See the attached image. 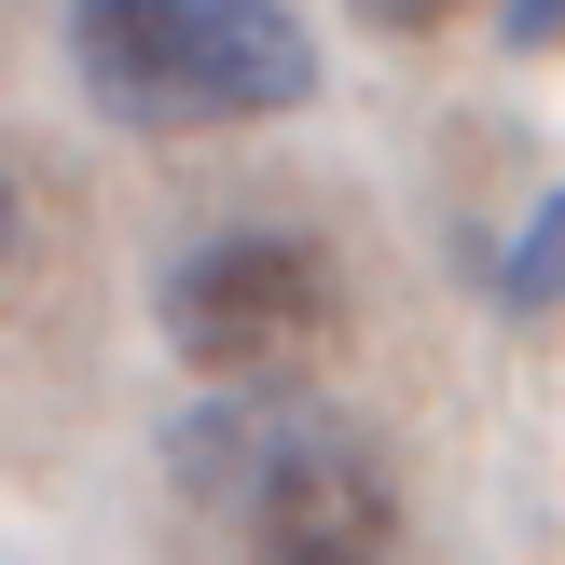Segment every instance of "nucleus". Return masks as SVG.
Returning <instances> with one entry per match:
<instances>
[{"instance_id": "obj_1", "label": "nucleus", "mask_w": 565, "mask_h": 565, "mask_svg": "<svg viewBox=\"0 0 565 565\" xmlns=\"http://www.w3.org/2000/svg\"><path fill=\"white\" fill-rule=\"evenodd\" d=\"M180 483L235 511L263 565H414L401 483L373 469V441L290 386H235V401L180 414Z\"/></svg>"}, {"instance_id": "obj_2", "label": "nucleus", "mask_w": 565, "mask_h": 565, "mask_svg": "<svg viewBox=\"0 0 565 565\" xmlns=\"http://www.w3.org/2000/svg\"><path fill=\"white\" fill-rule=\"evenodd\" d=\"M70 70L110 125L152 138L276 125L318 97V42L290 0H70Z\"/></svg>"}, {"instance_id": "obj_3", "label": "nucleus", "mask_w": 565, "mask_h": 565, "mask_svg": "<svg viewBox=\"0 0 565 565\" xmlns=\"http://www.w3.org/2000/svg\"><path fill=\"white\" fill-rule=\"evenodd\" d=\"M331 303L345 290H331V263L303 235H207L166 263V345L221 386H263L276 359H303L331 331Z\"/></svg>"}, {"instance_id": "obj_4", "label": "nucleus", "mask_w": 565, "mask_h": 565, "mask_svg": "<svg viewBox=\"0 0 565 565\" xmlns=\"http://www.w3.org/2000/svg\"><path fill=\"white\" fill-rule=\"evenodd\" d=\"M552 263H565V207H524V248H511V318L552 303Z\"/></svg>"}, {"instance_id": "obj_5", "label": "nucleus", "mask_w": 565, "mask_h": 565, "mask_svg": "<svg viewBox=\"0 0 565 565\" xmlns=\"http://www.w3.org/2000/svg\"><path fill=\"white\" fill-rule=\"evenodd\" d=\"M359 14H373V28H441L456 0H359Z\"/></svg>"}, {"instance_id": "obj_6", "label": "nucleus", "mask_w": 565, "mask_h": 565, "mask_svg": "<svg viewBox=\"0 0 565 565\" xmlns=\"http://www.w3.org/2000/svg\"><path fill=\"white\" fill-rule=\"evenodd\" d=\"M552 14H565V0H511V42L539 55V42H552Z\"/></svg>"}, {"instance_id": "obj_7", "label": "nucleus", "mask_w": 565, "mask_h": 565, "mask_svg": "<svg viewBox=\"0 0 565 565\" xmlns=\"http://www.w3.org/2000/svg\"><path fill=\"white\" fill-rule=\"evenodd\" d=\"M0 248H14V193H0Z\"/></svg>"}]
</instances>
